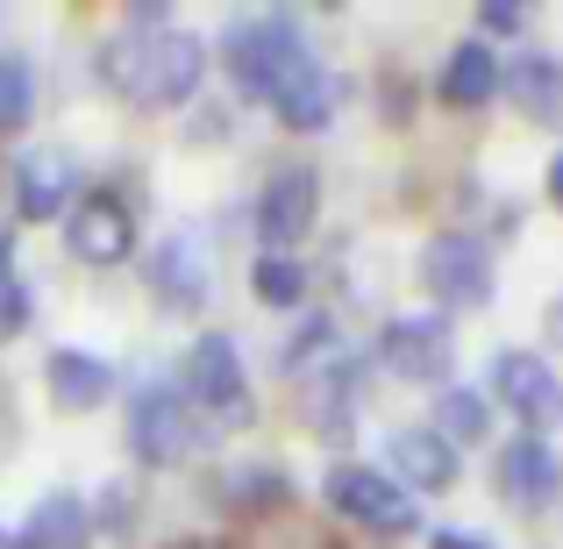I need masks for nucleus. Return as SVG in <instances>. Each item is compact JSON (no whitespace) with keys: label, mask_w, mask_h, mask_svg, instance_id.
<instances>
[{"label":"nucleus","mask_w":563,"mask_h":549,"mask_svg":"<svg viewBox=\"0 0 563 549\" xmlns=\"http://www.w3.org/2000/svg\"><path fill=\"white\" fill-rule=\"evenodd\" d=\"M321 221V172L314 165H278L257 186V243L272 257H292V243H307Z\"/></svg>","instance_id":"nucleus-7"},{"label":"nucleus","mask_w":563,"mask_h":549,"mask_svg":"<svg viewBox=\"0 0 563 549\" xmlns=\"http://www.w3.org/2000/svg\"><path fill=\"white\" fill-rule=\"evenodd\" d=\"M29 114H36V65L22 51H0V136L29 129Z\"/></svg>","instance_id":"nucleus-22"},{"label":"nucleus","mask_w":563,"mask_h":549,"mask_svg":"<svg viewBox=\"0 0 563 549\" xmlns=\"http://www.w3.org/2000/svg\"><path fill=\"white\" fill-rule=\"evenodd\" d=\"M151 293L165 315H200L207 307V264L186 235H165V250L151 257Z\"/></svg>","instance_id":"nucleus-17"},{"label":"nucleus","mask_w":563,"mask_h":549,"mask_svg":"<svg viewBox=\"0 0 563 549\" xmlns=\"http://www.w3.org/2000/svg\"><path fill=\"white\" fill-rule=\"evenodd\" d=\"M542 336H550V343H563V293L550 300V315H542Z\"/></svg>","instance_id":"nucleus-26"},{"label":"nucleus","mask_w":563,"mask_h":549,"mask_svg":"<svg viewBox=\"0 0 563 549\" xmlns=\"http://www.w3.org/2000/svg\"><path fill=\"white\" fill-rule=\"evenodd\" d=\"M221 65H229V79L243 86V94L278 100V86L300 79V72L314 65V51H307L292 14H243V22L221 29Z\"/></svg>","instance_id":"nucleus-2"},{"label":"nucleus","mask_w":563,"mask_h":549,"mask_svg":"<svg viewBox=\"0 0 563 549\" xmlns=\"http://www.w3.org/2000/svg\"><path fill=\"white\" fill-rule=\"evenodd\" d=\"M385 457H393V471H385V479H393L407 499L413 493H450V485L464 479V457H456L435 428H399V436L385 442Z\"/></svg>","instance_id":"nucleus-11"},{"label":"nucleus","mask_w":563,"mask_h":549,"mask_svg":"<svg viewBox=\"0 0 563 549\" xmlns=\"http://www.w3.org/2000/svg\"><path fill=\"white\" fill-rule=\"evenodd\" d=\"M521 22H528V14L507 8V0H485V8H478V29H493V36H514Z\"/></svg>","instance_id":"nucleus-25"},{"label":"nucleus","mask_w":563,"mask_h":549,"mask_svg":"<svg viewBox=\"0 0 563 549\" xmlns=\"http://www.w3.org/2000/svg\"><path fill=\"white\" fill-rule=\"evenodd\" d=\"M0 549H14V536H8V528H0Z\"/></svg>","instance_id":"nucleus-29"},{"label":"nucleus","mask_w":563,"mask_h":549,"mask_svg":"<svg viewBox=\"0 0 563 549\" xmlns=\"http://www.w3.org/2000/svg\"><path fill=\"white\" fill-rule=\"evenodd\" d=\"M435 436L450 442V450L485 442V436H493V399L471 393V385H442V399H435Z\"/></svg>","instance_id":"nucleus-20"},{"label":"nucleus","mask_w":563,"mask_h":549,"mask_svg":"<svg viewBox=\"0 0 563 549\" xmlns=\"http://www.w3.org/2000/svg\"><path fill=\"white\" fill-rule=\"evenodd\" d=\"M65 250L79 264H100V272L122 264L136 250V215H129L122 193H79L71 215H65Z\"/></svg>","instance_id":"nucleus-10"},{"label":"nucleus","mask_w":563,"mask_h":549,"mask_svg":"<svg viewBox=\"0 0 563 549\" xmlns=\"http://www.w3.org/2000/svg\"><path fill=\"white\" fill-rule=\"evenodd\" d=\"M499 94L521 100L528 122H563V57H550V51L507 57V72H499Z\"/></svg>","instance_id":"nucleus-15"},{"label":"nucleus","mask_w":563,"mask_h":549,"mask_svg":"<svg viewBox=\"0 0 563 549\" xmlns=\"http://www.w3.org/2000/svg\"><path fill=\"white\" fill-rule=\"evenodd\" d=\"M43 393H51V407H65V414H93V407H108V393H114V364L65 343V350L43 358Z\"/></svg>","instance_id":"nucleus-14"},{"label":"nucleus","mask_w":563,"mask_h":549,"mask_svg":"<svg viewBox=\"0 0 563 549\" xmlns=\"http://www.w3.org/2000/svg\"><path fill=\"white\" fill-rule=\"evenodd\" d=\"M421 286H428V300H435V315H478V307L493 300V250L464 229L428 235Z\"/></svg>","instance_id":"nucleus-3"},{"label":"nucleus","mask_w":563,"mask_h":549,"mask_svg":"<svg viewBox=\"0 0 563 549\" xmlns=\"http://www.w3.org/2000/svg\"><path fill=\"white\" fill-rule=\"evenodd\" d=\"M100 79L136 108H186L207 79V43L186 29H122L100 51Z\"/></svg>","instance_id":"nucleus-1"},{"label":"nucleus","mask_w":563,"mask_h":549,"mask_svg":"<svg viewBox=\"0 0 563 549\" xmlns=\"http://www.w3.org/2000/svg\"><path fill=\"white\" fill-rule=\"evenodd\" d=\"M493 485H499V499H514V507H550L563 493V457L542 436H514L507 450L493 457Z\"/></svg>","instance_id":"nucleus-12"},{"label":"nucleus","mask_w":563,"mask_h":549,"mask_svg":"<svg viewBox=\"0 0 563 549\" xmlns=\"http://www.w3.org/2000/svg\"><path fill=\"white\" fill-rule=\"evenodd\" d=\"M179 399L192 414H214V421H229V428H243L250 414V371H243V350L229 343V336H200V343L186 350V364H179Z\"/></svg>","instance_id":"nucleus-4"},{"label":"nucleus","mask_w":563,"mask_h":549,"mask_svg":"<svg viewBox=\"0 0 563 549\" xmlns=\"http://www.w3.org/2000/svg\"><path fill=\"white\" fill-rule=\"evenodd\" d=\"M335 100H343V79H335V72L314 57V65H307L300 79H286V86H278V100H272V108H278V122H286L292 136H321V129L335 122Z\"/></svg>","instance_id":"nucleus-16"},{"label":"nucleus","mask_w":563,"mask_h":549,"mask_svg":"<svg viewBox=\"0 0 563 549\" xmlns=\"http://www.w3.org/2000/svg\"><path fill=\"white\" fill-rule=\"evenodd\" d=\"M86 542H93V507L79 493H43L14 536V549H86Z\"/></svg>","instance_id":"nucleus-18"},{"label":"nucleus","mask_w":563,"mask_h":549,"mask_svg":"<svg viewBox=\"0 0 563 549\" xmlns=\"http://www.w3.org/2000/svg\"><path fill=\"white\" fill-rule=\"evenodd\" d=\"M499 72H507V57L493 51V43H456L450 57H442V100L450 108H485V100H499Z\"/></svg>","instance_id":"nucleus-19"},{"label":"nucleus","mask_w":563,"mask_h":549,"mask_svg":"<svg viewBox=\"0 0 563 549\" xmlns=\"http://www.w3.org/2000/svg\"><path fill=\"white\" fill-rule=\"evenodd\" d=\"M250 293H257L264 307H278V315H292V307L307 300L300 257H272V250H257V264H250Z\"/></svg>","instance_id":"nucleus-21"},{"label":"nucleus","mask_w":563,"mask_h":549,"mask_svg":"<svg viewBox=\"0 0 563 549\" xmlns=\"http://www.w3.org/2000/svg\"><path fill=\"white\" fill-rule=\"evenodd\" d=\"M493 399L521 421V436L550 442V428H563V378L536 350H499L493 358Z\"/></svg>","instance_id":"nucleus-8"},{"label":"nucleus","mask_w":563,"mask_h":549,"mask_svg":"<svg viewBox=\"0 0 563 549\" xmlns=\"http://www.w3.org/2000/svg\"><path fill=\"white\" fill-rule=\"evenodd\" d=\"M428 549H485V542H471V536H450V528H442V536L428 542Z\"/></svg>","instance_id":"nucleus-27"},{"label":"nucleus","mask_w":563,"mask_h":549,"mask_svg":"<svg viewBox=\"0 0 563 549\" xmlns=\"http://www.w3.org/2000/svg\"><path fill=\"white\" fill-rule=\"evenodd\" d=\"M550 200L563 207V157H550Z\"/></svg>","instance_id":"nucleus-28"},{"label":"nucleus","mask_w":563,"mask_h":549,"mask_svg":"<svg viewBox=\"0 0 563 549\" xmlns=\"http://www.w3.org/2000/svg\"><path fill=\"white\" fill-rule=\"evenodd\" d=\"M321 493H329V507L343 514V521L378 528V536H413V528H421L413 499L399 493V485L385 479V471H372V464H335Z\"/></svg>","instance_id":"nucleus-9"},{"label":"nucleus","mask_w":563,"mask_h":549,"mask_svg":"<svg viewBox=\"0 0 563 549\" xmlns=\"http://www.w3.org/2000/svg\"><path fill=\"white\" fill-rule=\"evenodd\" d=\"M71 193H79V172L65 151H22V165H14V215L22 221L71 215Z\"/></svg>","instance_id":"nucleus-13"},{"label":"nucleus","mask_w":563,"mask_h":549,"mask_svg":"<svg viewBox=\"0 0 563 549\" xmlns=\"http://www.w3.org/2000/svg\"><path fill=\"white\" fill-rule=\"evenodd\" d=\"M329 336H335V321L329 315H314V321H300V336L286 343V358H278V371H300L314 350H329Z\"/></svg>","instance_id":"nucleus-24"},{"label":"nucleus","mask_w":563,"mask_h":549,"mask_svg":"<svg viewBox=\"0 0 563 549\" xmlns=\"http://www.w3.org/2000/svg\"><path fill=\"white\" fill-rule=\"evenodd\" d=\"M29 321V286H22V272H14V250L0 243V336H14Z\"/></svg>","instance_id":"nucleus-23"},{"label":"nucleus","mask_w":563,"mask_h":549,"mask_svg":"<svg viewBox=\"0 0 563 549\" xmlns=\"http://www.w3.org/2000/svg\"><path fill=\"white\" fill-rule=\"evenodd\" d=\"M207 428L200 414L179 399V385H143L136 399H129V450L143 457V464H186V457H200Z\"/></svg>","instance_id":"nucleus-5"},{"label":"nucleus","mask_w":563,"mask_h":549,"mask_svg":"<svg viewBox=\"0 0 563 549\" xmlns=\"http://www.w3.org/2000/svg\"><path fill=\"white\" fill-rule=\"evenodd\" d=\"M378 364L407 385H450V364H456V329L450 315H393L378 336Z\"/></svg>","instance_id":"nucleus-6"}]
</instances>
